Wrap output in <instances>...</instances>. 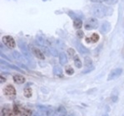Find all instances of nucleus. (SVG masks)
Listing matches in <instances>:
<instances>
[{
	"mask_svg": "<svg viewBox=\"0 0 124 116\" xmlns=\"http://www.w3.org/2000/svg\"><path fill=\"white\" fill-rule=\"evenodd\" d=\"M91 12L94 17L102 19L105 16L111 15L113 13V9L103 5H95L91 7Z\"/></svg>",
	"mask_w": 124,
	"mask_h": 116,
	"instance_id": "f257e3e1",
	"label": "nucleus"
},
{
	"mask_svg": "<svg viewBox=\"0 0 124 116\" xmlns=\"http://www.w3.org/2000/svg\"><path fill=\"white\" fill-rule=\"evenodd\" d=\"M98 26V21L97 18H90L84 23V29L86 30H92L97 29Z\"/></svg>",
	"mask_w": 124,
	"mask_h": 116,
	"instance_id": "f03ea898",
	"label": "nucleus"
},
{
	"mask_svg": "<svg viewBox=\"0 0 124 116\" xmlns=\"http://www.w3.org/2000/svg\"><path fill=\"white\" fill-rule=\"evenodd\" d=\"M2 42H3V44H5V46L7 47V48H9V49H13V48L16 46L15 40L13 39V36H3Z\"/></svg>",
	"mask_w": 124,
	"mask_h": 116,
	"instance_id": "7ed1b4c3",
	"label": "nucleus"
},
{
	"mask_svg": "<svg viewBox=\"0 0 124 116\" xmlns=\"http://www.w3.org/2000/svg\"><path fill=\"white\" fill-rule=\"evenodd\" d=\"M4 93H5V96H7L8 98H15L16 96V90L12 84H8L4 89Z\"/></svg>",
	"mask_w": 124,
	"mask_h": 116,
	"instance_id": "20e7f679",
	"label": "nucleus"
},
{
	"mask_svg": "<svg viewBox=\"0 0 124 116\" xmlns=\"http://www.w3.org/2000/svg\"><path fill=\"white\" fill-rule=\"evenodd\" d=\"M12 54H13V58H14V59H15L21 65H22V66H25V65L29 64V61L27 60V59H25V58H24L23 56L21 54V53H19L18 52H13V53H12Z\"/></svg>",
	"mask_w": 124,
	"mask_h": 116,
	"instance_id": "39448f33",
	"label": "nucleus"
},
{
	"mask_svg": "<svg viewBox=\"0 0 124 116\" xmlns=\"http://www.w3.org/2000/svg\"><path fill=\"white\" fill-rule=\"evenodd\" d=\"M122 68H115V69H113L111 72L109 73L108 77H107V81H111V80H114L122 75Z\"/></svg>",
	"mask_w": 124,
	"mask_h": 116,
	"instance_id": "423d86ee",
	"label": "nucleus"
},
{
	"mask_svg": "<svg viewBox=\"0 0 124 116\" xmlns=\"http://www.w3.org/2000/svg\"><path fill=\"white\" fill-rule=\"evenodd\" d=\"M19 47L21 48L22 53H24V55H25L26 57L30 58L31 54H30V52H29V49H28V47H27V44L25 42H23L22 40H19Z\"/></svg>",
	"mask_w": 124,
	"mask_h": 116,
	"instance_id": "0eeeda50",
	"label": "nucleus"
},
{
	"mask_svg": "<svg viewBox=\"0 0 124 116\" xmlns=\"http://www.w3.org/2000/svg\"><path fill=\"white\" fill-rule=\"evenodd\" d=\"M31 50H32V52H33V54L35 55V56H36L37 59L44 60L45 57H44V53H43V52H42L41 50L38 49V48H36V47H34V46L31 47Z\"/></svg>",
	"mask_w": 124,
	"mask_h": 116,
	"instance_id": "6e6552de",
	"label": "nucleus"
},
{
	"mask_svg": "<svg viewBox=\"0 0 124 116\" xmlns=\"http://www.w3.org/2000/svg\"><path fill=\"white\" fill-rule=\"evenodd\" d=\"M13 81H14V83H17V84H22L26 82V79L24 77L23 75H13Z\"/></svg>",
	"mask_w": 124,
	"mask_h": 116,
	"instance_id": "1a4fd4ad",
	"label": "nucleus"
},
{
	"mask_svg": "<svg viewBox=\"0 0 124 116\" xmlns=\"http://www.w3.org/2000/svg\"><path fill=\"white\" fill-rule=\"evenodd\" d=\"M76 46H77L78 52H80L81 54H88L89 52H90L89 49H87L85 46H83V44H81V43H77Z\"/></svg>",
	"mask_w": 124,
	"mask_h": 116,
	"instance_id": "9d476101",
	"label": "nucleus"
},
{
	"mask_svg": "<svg viewBox=\"0 0 124 116\" xmlns=\"http://www.w3.org/2000/svg\"><path fill=\"white\" fill-rule=\"evenodd\" d=\"M53 75L58 76V77H62L63 76V71L60 66H55L53 67Z\"/></svg>",
	"mask_w": 124,
	"mask_h": 116,
	"instance_id": "9b49d317",
	"label": "nucleus"
},
{
	"mask_svg": "<svg viewBox=\"0 0 124 116\" xmlns=\"http://www.w3.org/2000/svg\"><path fill=\"white\" fill-rule=\"evenodd\" d=\"M55 112H56L57 116H67V110H66L64 106H59Z\"/></svg>",
	"mask_w": 124,
	"mask_h": 116,
	"instance_id": "f8f14e48",
	"label": "nucleus"
},
{
	"mask_svg": "<svg viewBox=\"0 0 124 116\" xmlns=\"http://www.w3.org/2000/svg\"><path fill=\"white\" fill-rule=\"evenodd\" d=\"M110 28H111V26H110V23H109V22H107V21L104 22V23L102 24L101 29H100L101 33H103V34L107 33V32L110 30Z\"/></svg>",
	"mask_w": 124,
	"mask_h": 116,
	"instance_id": "ddd939ff",
	"label": "nucleus"
},
{
	"mask_svg": "<svg viewBox=\"0 0 124 116\" xmlns=\"http://www.w3.org/2000/svg\"><path fill=\"white\" fill-rule=\"evenodd\" d=\"M98 40H99V36H98V34L94 33L91 35V37H88L86 41L88 42V43H92V44H94V43H97Z\"/></svg>",
	"mask_w": 124,
	"mask_h": 116,
	"instance_id": "4468645a",
	"label": "nucleus"
},
{
	"mask_svg": "<svg viewBox=\"0 0 124 116\" xmlns=\"http://www.w3.org/2000/svg\"><path fill=\"white\" fill-rule=\"evenodd\" d=\"M60 63L62 66H64L67 63V57L66 53H64V52H61L60 54Z\"/></svg>",
	"mask_w": 124,
	"mask_h": 116,
	"instance_id": "2eb2a0df",
	"label": "nucleus"
},
{
	"mask_svg": "<svg viewBox=\"0 0 124 116\" xmlns=\"http://www.w3.org/2000/svg\"><path fill=\"white\" fill-rule=\"evenodd\" d=\"M23 95L25 98H31V96H32V90H31L30 87H26L25 89L23 90Z\"/></svg>",
	"mask_w": 124,
	"mask_h": 116,
	"instance_id": "dca6fc26",
	"label": "nucleus"
},
{
	"mask_svg": "<svg viewBox=\"0 0 124 116\" xmlns=\"http://www.w3.org/2000/svg\"><path fill=\"white\" fill-rule=\"evenodd\" d=\"M74 27L76 29H79L83 27V22H82V21H81L80 19H75V20H74Z\"/></svg>",
	"mask_w": 124,
	"mask_h": 116,
	"instance_id": "f3484780",
	"label": "nucleus"
},
{
	"mask_svg": "<svg viewBox=\"0 0 124 116\" xmlns=\"http://www.w3.org/2000/svg\"><path fill=\"white\" fill-rule=\"evenodd\" d=\"M75 66L77 68H82V67H83V63H82L80 58L78 57L77 55L75 56Z\"/></svg>",
	"mask_w": 124,
	"mask_h": 116,
	"instance_id": "a211bd4d",
	"label": "nucleus"
},
{
	"mask_svg": "<svg viewBox=\"0 0 124 116\" xmlns=\"http://www.w3.org/2000/svg\"><path fill=\"white\" fill-rule=\"evenodd\" d=\"M13 114H15V115H20L21 113V109L20 108V106H18L17 105H14L13 108Z\"/></svg>",
	"mask_w": 124,
	"mask_h": 116,
	"instance_id": "6ab92c4d",
	"label": "nucleus"
},
{
	"mask_svg": "<svg viewBox=\"0 0 124 116\" xmlns=\"http://www.w3.org/2000/svg\"><path fill=\"white\" fill-rule=\"evenodd\" d=\"M31 114H32V112H31L30 110H28V109H22L20 116H31Z\"/></svg>",
	"mask_w": 124,
	"mask_h": 116,
	"instance_id": "aec40b11",
	"label": "nucleus"
},
{
	"mask_svg": "<svg viewBox=\"0 0 124 116\" xmlns=\"http://www.w3.org/2000/svg\"><path fill=\"white\" fill-rule=\"evenodd\" d=\"M84 65H85V67H91L92 65V59L90 57H86L84 59Z\"/></svg>",
	"mask_w": 124,
	"mask_h": 116,
	"instance_id": "412c9836",
	"label": "nucleus"
},
{
	"mask_svg": "<svg viewBox=\"0 0 124 116\" xmlns=\"http://www.w3.org/2000/svg\"><path fill=\"white\" fill-rule=\"evenodd\" d=\"M66 73H67V75H74L75 70L73 69V67H71L69 66V67H66Z\"/></svg>",
	"mask_w": 124,
	"mask_h": 116,
	"instance_id": "4be33fe9",
	"label": "nucleus"
},
{
	"mask_svg": "<svg viewBox=\"0 0 124 116\" xmlns=\"http://www.w3.org/2000/svg\"><path fill=\"white\" fill-rule=\"evenodd\" d=\"M67 53H68V56H69V58L75 57V50L72 49V48H69V49H67Z\"/></svg>",
	"mask_w": 124,
	"mask_h": 116,
	"instance_id": "5701e85b",
	"label": "nucleus"
},
{
	"mask_svg": "<svg viewBox=\"0 0 124 116\" xmlns=\"http://www.w3.org/2000/svg\"><path fill=\"white\" fill-rule=\"evenodd\" d=\"M118 0H105V3L108 4V5H115L117 4Z\"/></svg>",
	"mask_w": 124,
	"mask_h": 116,
	"instance_id": "b1692460",
	"label": "nucleus"
},
{
	"mask_svg": "<svg viewBox=\"0 0 124 116\" xmlns=\"http://www.w3.org/2000/svg\"><path fill=\"white\" fill-rule=\"evenodd\" d=\"M77 36H78V38H83V36H84V34H83V32L82 30H79V31H77Z\"/></svg>",
	"mask_w": 124,
	"mask_h": 116,
	"instance_id": "393cba45",
	"label": "nucleus"
},
{
	"mask_svg": "<svg viewBox=\"0 0 124 116\" xmlns=\"http://www.w3.org/2000/svg\"><path fill=\"white\" fill-rule=\"evenodd\" d=\"M92 3H98V4H99V3H103L105 2V0H91Z\"/></svg>",
	"mask_w": 124,
	"mask_h": 116,
	"instance_id": "a878e982",
	"label": "nucleus"
},
{
	"mask_svg": "<svg viewBox=\"0 0 124 116\" xmlns=\"http://www.w3.org/2000/svg\"><path fill=\"white\" fill-rule=\"evenodd\" d=\"M5 78L4 77V76H3V75H1V76H0V82H1V83H5Z\"/></svg>",
	"mask_w": 124,
	"mask_h": 116,
	"instance_id": "bb28decb",
	"label": "nucleus"
},
{
	"mask_svg": "<svg viewBox=\"0 0 124 116\" xmlns=\"http://www.w3.org/2000/svg\"><path fill=\"white\" fill-rule=\"evenodd\" d=\"M103 116H109V115H108V114H104Z\"/></svg>",
	"mask_w": 124,
	"mask_h": 116,
	"instance_id": "cd10ccee",
	"label": "nucleus"
},
{
	"mask_svg": "<svg viewBox=\"0 0 124 116\" xmlns=\"http://www.w3.org/2000/svg\"><path fill=\"white\" fill-rule=\"evenodd\" d=\"M68 116H72V115H68Z\"/></svg>",
	"mask_w": 124,
	"mask_h": 116,
	"instance_id": "c85d7f7f",
	"label": "nucleus"
}]
</instances>
